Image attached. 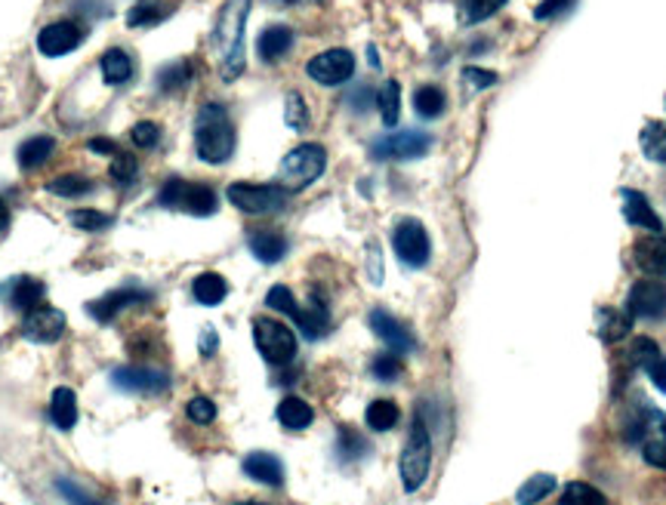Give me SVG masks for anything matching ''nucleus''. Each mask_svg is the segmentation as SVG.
I'll use <instances>...</instances> for the list:
<instances>
[{
    "mask_svg": "<svg viewBox=\"0 0 666 505\" xmlns=\"http://www.w3.org/2000/svg\"><path fill=\"white\" fill-rule=\"evenodd\" d=\"M250 13V0H226L213 25V50L220 56V71L226 80H235L244 71V25Z\"/></svg>",
    "mask_w": 666,
    "mask_h": 505,
    "instance_id": "f257e3e1",
    "label": "nucleus"
},
{
    "mask_svg": "<svg viewBox=\"0 0 666 505\" xmlns=\"http://www.w3.org/2000/svg\"><path fill=\"white\" fill-rule=\"evenodd\" d=\"M194 148L198 157L207 164H226L235 152V126L229 120V111L220 102H207L198 111L194 124Z\"/></svg>",
    "mask_w": 666,
    "mask_h": 505,
    "instance_id": "f03ea898",
    "label": "nucleus"
},
{
    "mask_svg": "<svg viewBox=\"0 0 666 505\" xmlns=\"http://www.w3.org/2000/svg\"><path fill=\"white\" fill-rule=\"evenodd\" d=\"M324 167H327V152L315 145V142H305V145H296L290 154H284L278 167V185L287 188V192H303V188H309L324 173Z\"/></svg>",
    "mask_w": 666,
    "mask_h": 505,
    "instance_id": "7ed1b4c3",
    "label": "nucleus"
},
{
    "mask_svg": "<svg viewBox=\"0 0 666 505\" xmlns=\"http://www.w3.org/2000/svg\"><path fill=\"white\" fill-rule=\"evenodd\" d=\"M429 465H432V438H429V432H426V422L414 419V428H410L408 444H404V450H401V463H399L401 484L408 493H414V490H420L426 484Z\"/></svg>",
    "mask_w": 666,
    "mask_h": 505,
    "instance_id": "20e7f679",
    "label": "nucleus"
},
{
    "mask_svg": "<svg viewBox=\"0 0 666 505\" xmlns=\"http://www.w3.org/2000/svg\"><path fill=\"white\" fill-rule=\"evenodd\" d=\"M158 203L167 210H179L189 216H213L216 213V192L198 182H185V179H167L158 194Z\"/></svg>",
    "mask_w": 666,
    "mask_h": 505,
    "instance_id": "39448f33",
    "label": "nucleus"
},
{
    "mask_svg": "<svg viewBox=\"0 0 666 505\" xmlns=\"http://www.w3.org/2000/svg\"><path fill=\"white\" fill-rule=\"evenodd\" d=\"M253 342H257L259 354L275 367H284L296 358V336H294V330L281 321H272V318L253 321Z\"/></svg>",
    "mask_w": 666,
    "mask_h": 505,
    "instance_id": "423d86ee",
    "label": "nucleus"
},
{
    "mask_svg": "<svg viewBox=\"0 0 666 505\" xmlns=\"http://www.w3.org/2000/svg\"><path fill=\"white\" fill-rule=\"evenodd\" d=\"M229 203H235L241 213L250 216H266V213H278L287 203L290 192L281 185H250V182H231L226 192Z\"/></svg>",
    "mask_w": 666,
    "mask_h": 505,
    "instance_id": "0eeeda50",
    "label": "nucleus"
},
{
    "mask_svg": "<svg viewBox=\"0 0 666 505\" xmlns=\"http://www.w3.org/2000/svg\"><path fill=\"white\" fill-rule=\"evenodd\" d=\"M392 247H395V256H399L404 266H410V268H423L426 262H429V253H432L429 235H426L423 222H417V220H401L399 225H395Z\"/></svg>",
    "mask_w": 666,
    "mask_h": 505,
    "instance_id": "6e6552de",
    "label": "nucleus"
},
{
    "mask_svg": "<svg viewBox=\"0 0 666 505\" xmlns=\"http://www.w3.org/2000/svg\"><path fill=\"white\" fill-rule=\"evenodd\" d=\"M432 148V136L420 133V130H399L389 133L383 139L373 142V157L380 161H414V157H423Z\"/></svg>",
    "mask_w": 666,
    "mask_h": 505,
    "instance_id": "1a4fd4ad",
    "label": "nucleus"
},
{
    "mask_svg": "<svg viewBox=\"0 0 666 505\" xmlns=\"http://www.w3.org/2000/svg\"><path fill=\"white\" fill-rule=\"evenodd\" d=\"M312 80H318L321 87H340L355 74V56L349 50H324L315 59H309L305 65Z\"/></svg>",
    "mask_w": 666,
    "mask_h": 505,
    "instance_id": "9d476101",
    "label": "nucleus"
},
{
    "mask_svg": "<svg viewBox=\"0 0 666 505\" xmlns=\"http://www.w3.org/2000/svg\"><path fill=\"white\" fill-rule=\"evenodd\" d=\"M626 314L630 318L657 321L666 314V284L661 281H639L626 296Z\"/></svg>",
    "mask_w": 666,
    "mask_h": 505,
    "instance_id": "9b49d317",
    "label": "nucleus"
},
{
    "mask_svg": "<svg viewBox=\"0 0 666 505\" xmlns=\"http://www.w3.org/2000/svg\"><path fill=\"white\" fill-rule=\"evenodd\" d=\"M62 333H65V314L59 312V308L37 305L34 312H28L25 321H22V336L32 339V342L50 345V342H59Z\"/></svg>",
    "mask_w": 666,
    "mask_h": 505,
    "instance_id": "f8f14e48",
    "label": "nucleus"
},
{
    "mask_svg": "<svg viewBox=\"0 0 666 505\" xmlns=\"http://www.w3.org/2000/svg\"><path fill=\"white\" fill-rule=\"evenodd\" d=\"M80 43H84V28H80L78 22H69V19L53 22V25H47L41 34H37V50L50 59L65 56V52L78 50Z\"/></svg>",
    "mask_w": 666,
    "mask_h": 505,
    "instance_id": "ddd939ff",
    "label": "nucleus"
},
{
    "mask_svg": "<svg viewBox=\"0 0 666 505\" xmlns=\"http://www.w3.org/2000/svg\"><path fill=\"white\" fill-rule=\"evenodd\" d=\"M111 382L133 395H161L170 388V376L161 370H148V367H121L111 373Z\"/></svg>",
    "mask_w": 666,
    "mask_h": 505,
    "instance_id": "4468645a",
    "label": "nucleus"
},
{
    "mask_svg": "<svg viewBox=\"0 0 666 505\" xmlns=\"http://www.w3.org/2000/svg\"><path fill=\"white\" fill-rule=\"evenodd\" d=\"M620 201H624V220L635 225V229H645L651 235H661L663 222L661 216L654 213V207L648 203V198L642 192H635V188H624L620 192Z\"/></svg>",
    "mask_w": 666,
    "mask_h": 505,
    "instance_id": "2eb2a0df",
    "label": "nucleus"
},
{
    "mask_svg": "<svg viewBox=\"0 0 666 505\" xmlns=\"http://www.w3.org/2000/svg\"><path fill=\"white\" fill-rule=\"evenodd\" d=\"M371 330L377 333L383 342L389 345L392 351H414L417 349V339L410 336V330L404 327L399 318H392L383 308H377V312H371Z\"/></svg>",
    "mask_w": 666,
    "mask_h": 505,
    "instance_id": "dca6fc26",
    "label": "nucleus"
},
{
    "mask_svg": "<svg viewBox=\"0 0 666 505\" xmlns=\"http://www.w3.org/2000/svg\"><path fill=\"white\" fill-rule=\"evenodd\" d=\"M145 299H152V293H148V290H139V286H121V290H115V293H108V296H102V299H96V303H89L87 312L93 314L96 321L108 323L117 312H124L127 305L145 303Z\"/></svg>",
    "mask_w": 666,
    "mask_h": 505,
    "instance_id": "f3484780",
    "label": "nucleus"
},
{
    "mask_svg": "<svg viewBox=\"0 0 666 505\" xmlns=\"http://www.w3.org/2000/svg\"><path fill=\"white\" fill-rule=\"evenodd\" d=\"M635 253V266L648 275H666V238L663 235H651L642 238L639 244L633 247Z\"/></svg>",
    "mask_w": 666,
    "mask_h": 505,
    "instance_id": "a211bd4d",
    "label": "nucleus"
},
{
    "mask_svg": "<svg viewBox=\"0 0 666 505\" xmlns=\"http://www.w3.org/2000/svg\"><path fill=\"white\" fill-rule=\"evenodd\" d=\"M244 474H250L253 481H259L266 487H278L284 481V465L278 456L259 450V454H250L244 459Z\"/></svg>",
    "mask_w": 666,
    "mask_h": 505,
    "instance_id": "6ab92c4d",
    "label": "nucleus"
},
{
    "mask_svg": "<svg viewBox=\"0 0 666 505\" xmlns=\"http://www.w3.org/2000/svg\"><path fill=\"white\" fill-rule=\"evenodd\" d=\"M290 47H294V32L287 25H272L257 37V52L263 62H278Z\"/></svg>",
    "mask_w": 666,
    "mask_h": 505,
    "instance_id": "aec40b11",
    "label": "nucleus"
},
{
    "mask_svg": "<svg viewBox=\"0 0 666 505\" xmlns=\"http://www.w3.org/2000/svg\"><path fill=\"white\" fill-rule=\"evenodd\" d=\"M633 318L626 312H617V308H598L596 314V333L602 342H620L624 336H630Z\"/></svg>",
    "mask_w": 666,
    "mask_h": 505,
    "instance_id": "412c9836",
    "label": "nucleus"
},
{
    "mask_svg": "<svg viewBox=\"0 0 666 505\" xmlns=\"http://www.w3.org/2000/svg\"><path fill=\"white\" fill-rule=\"evenodd\" d=\"M43 296H47V286L34 281V277H16L10 286V305L19 308V312H34Z\"/></svg>",
    "mask_w": 666,
    "mask_h": 505,
    "instance_id": "4be33fe9",
    "label": "nucleus"
},
{
    "mask_svg": "<svg viewBox=\"0 0 666 505\" xmlns=\"http://www.w3.org/2000/svg\"><path fill=\"white\" fill-rule=\"evenodd\" d=\"M192 293L201 305H220L222 299L229 296V284H226V277L216 275V271H204V275L194 277Z\"/></svg>",
    "mask_w": 666,
    "mask_h": 505,
    "instance_id": "5701e85b",
    "label": "nucleus"
},
{
    "mask_svg": "<svg viewBox=\"0 0 666 505\" xmlns=\"http://www.w3.org/2000/svg\"><path fill=\"white\" fill-rule=\"evenodd\" d=\"M294 321H296V327L303 330V333L309 336V339L324 336L327 327H331V314H327V305L318 303V299H312L309 308H296Z\"/></svg>",
    "mask_w": 666,
    "mask_h": 505,
    "instance_id": "b1692460",
    "label": "nucleus"
},
{
    "mask_svg": "<svg viewBox=\"0 0 666 505\" xmlns=\"http://www.w3.org/2000/svg\"><path fill=\"white\" fill-rule=\"evenodd\" d=\"M250 253L257 256L259 262H281L284 253H287V238L278 235V231H257L250 235Z\"/></svg>",
    "mask_w": 666,
    "mask_h": 505,
    "instance_id": "393cba45",
    "label": "nucleus"
},
{
    "mask_svg": "<svg viewBox=\"0 0 666 505\" xmlns=\"http://www.w3.org/2000/svg\"><path fill=\"white\" fill-rule=\"evenodd\" d=\"M312 419H315V413H312V407L303 401V397H284L278 404V422L284 428H290V432H303V428L312 426Z\"/></svg>",
    "mask_w": 666,
    "mask_h": 505,
    "instance_id": "a878e982",
    "label": "nucleus"
},
{
    "mask_svg": "<svg viewBox=\"0 0 666 505\" xmlns=\"http://www.w3.org/2000/svg\"><path fill=\"white\" fill-rule=\"evenodd\" d=\"M56 152V142L50 139V136H32V139H25L19 145V167L22 170H34L41 167V164L50 161V154Z\"/></svg>",
    "mask_w": 666,
    "mask_h": 505,
    "instance_id": "bb28decb",
    "label": "nucleus"
},
{
    "mask_svg": "<svg viewBox=\"0 0 666 505\" xmlns=\"http://www.w3.org/2000/svg\"><path fill=\"white\" fill-rule=\"evenodd\" d=\"M102 78H106V84L111 87H121L127 80L133 78V59L127 56L124 50H106V56H102Z\"/></svg>",
    "mask_w": 666,
    "mask_h": 505,
    "instance_id": "cd10ccee",
    "label": "nucleus"
},
{
    "mask_svg": "<svg viewBox=\"0 0 666 505\" xmlns=\"http://www.w3.org/2000/svg\"><path fill=\"white\" fill-rule=\"evenodd\" d=\"M50 416L59 428H74V422H78V397H74L71 388H56L53 397H50Z\"/></svg>",
    "mask_w": 666,
    "mask_h": 505,
    "instance_id": "c85d7f7f",
    "label": "nucleus"
},
{
    "mask_svg": "<svg viewBox=\"0 0 666 505\" xmlns=\"http://www.w3.org/2000/svg\"><path fill=\"white\" fill-rule=\"evenodd\" d=\"M642 152L645 157H651L654 164H666V126L657 124V120H648L645 126H642Z\"/></svg>",
    "mask_w": 666,
    "mask_h": 505,
    "instance_id": "c756f323",
    "label": "nucleus"
},
{
    "mask_svg": "<svg viewBox=\"0 0 666 505\" xmlns=\"http://www.w3.org/2000/svg\"><path fill=\"white\" fill-rule=\"evenodd\" d=\"M552 490H556V478H552V474H546V472L530 474L525 484L519 487V493H515V502H519V505H534V502L546 500Z\"/></svg>",
    "mask_w": 666,
    "mask_h": 505,
    "instance_id": "7c9ffc66",
    "label": "nucleus"
},
{
    "mask_svg": "<svg viewBox=\"0 0 666 505\" xmlns=\"http://www.w3.org/2000/svg\"><path fill=\"white\" fill-rule=\"evenodd\" d=\"M377 105H380V115H383L386 126L399 124V115H401V87H399V80H386V84L380 87Z\"/></svg>",
    "mask_w": 666,
    "mask_h": 505,
    "instance_id": "2f4dec72",
    "label": "nucleus"
},
{
    "mask_svg": "<svg viewBox=\"0 0 666 505\" xmlns=\"http://www.w3.org/2000/svg\"><path fill=\"white\" fill-rule=\"evenodd\" d=\"M558 505H608L602 490H596L593 484H583V481H574V484L565 487Z\"/></svg>",
    "mask_w": 666,
    "mask_h": 505,
    "instance_id": "473e14b6",
    "label": "nucleus"
},
{
    "mask_svg": "<svg viewBox=\"0 0 666 505\" xmlns=\"http://www.w3.org/2000/svg\"><path fill=\"white\" fill-rule=\"evenodd\" d=\"M399 407L395 401H389V397H380V401H373L368 407V426L373 432H389V428H395V422H399Z\"/></svg>",
    "mask_w": 666,
    "mask_h": 505,
    "instance_id": "72a5a7b5",
    "label": "nucleus"
},
{
    "mask_svg": "<svg viewBox=\"0 0 666 505\" xmlns=\"http://www.w3.org/2000/svg\"><path fill=\"white\" fill-rule=\"evenodd\" d=\"M414 108L420 117H438L445 111V93L438 87H420L414 93Z\"/></svg>",
    "mask_w": 666,
    "mask_h": 505,
    "instance_id": "f704fd0d",
    "label": "nucleus"
},
{
    "mask_svg": "<svg viewBox=\"0 0 666 505\" xmlns=\"http://www.w3.org/2000/svg\"><path fill=\"white\" fill-rule=\"evenodd\" d=\"M657 360H661V349H657L654 339H648V336L633 339V345H630V364L633 367H639V370H651Z\"/></svg>",
    "mask_w": 666,
    "mask_h": 505,
    "instance_id": "c9c22d12",
    "label": "nucleus"
},
{
    "mask_svg": "<svg viewBox=\"0 0 666 505\" xmlns=\"http://www.w3.org/2000/svg\"><path fill=\"white\" fill-rule=\"evenodd\" d=\"M47 188L53 194H59V198H84V194H89L93 182L84 176H78V173H69V176H56Z\"/></svg>",
    "mask_w": 666,
    "mask_h": 505,
    "instance_id": "e433bc0d",
    "label": "nucleus"
},
{
    "mask_svg": "<svg viewBox=\"0 0 666 505\" xmlns=\"http://www.w3.org/2000/svg\"><path fill=\"white\" fill-rule=\"evenodd\" d=\"M167 13H170V6H164V4H139V6H133V10L127 13V25H133V28L158 25Z\"/></svg>",
    "mask_w": 666,
    "mask_h": 505,
    "instance_id": "4c0bfd02",
    "label": "nucleus"
},
{
    "mask_svg": "<svg viewBox=\"0 0 666 505\" xmlns=\"http://www.w3.org/2000/svg\"><path fill=\"white\" fill-rule=\"evenodd\" d=\"M284 120H287L290 130H305L309 126V108H305V99L299 93H290L287 102H284Z\"/></svg>",
    "mask_w": 666,
    "mask_h": 505,
    "instance_id": "58836bf2",
    "label": "nucleus"
},
{
    "mask_svg": "<svg viewBox=\"0 0 666 505\" xmlns=\"http://www.w3.org/2000/svg\"><path fill=\"white\" fill-rule=\"evenodd\" d=\"M189 80H192V65L189 62H174V65L161 68V74H158L161 89H179V87L189 84Z\"/></svg>",
    "mask_w": 666,
    "mask_h": 505,
    "instance_id": "ea45409f",
    "label": "nucleus"
},
{
    "mask_svg": "<svg viewBox=\"0 0 666 505\" xmlns=\"http://www.w3.org/2000/svg\"><path fill=\"white\" fill-rule=\"evenodd\" d=\"M69 220H71L74 229H80V231H102L111 225V216L99 213V210H74Z\"/></svg>",
    "mask_w": 666,
    "mask_h": 505,
    "instance_id": "a19ab883",
    "label": "nucleus"
},
{
    "mask_svg": "<svg viewBox=\"0 0 666 505\" xmlns=\"http://www.w3.org/2000/svg\"><path fill=\"white\" fill-rule=\"evenodd\" d=\"M373 376H377V379H383V382H392V379H399L401 376V360H399V354L395 351H383V354H377V358H373Z\"/></svg>",
    "mask_w": 666,
    "mask_h": 505,
    "instance_id": "79ce46f5",
    "label": "nucleus"
},
{
    "mask_svg": "<svg viewBox=\"0 0 666 505\" xmlns=\"http://www.w3.org/2000/svg\"><path fill=\"white\" fill-rule=\"evenodd\" d=\"M503 4L506 0H463V16H466V22H484Z\"/></svg>",
    "mask_w": 666,
    "mask_h": 505,
    "instance_id": "37998d69",
    "label": "nucleus"
},
{
    "mask_svg": "<svg viewBox=\"0 0 666 505\" xmlns=\"http://www.w3.org/2000/svg\"><path fill=\"white\" fill-rule=\"evenodd\" d=\"M133 145L142 148V152H148V148H158L161 142V126L152 124V120H139L136 126H133Z\"/></svg>",
    "mask_w": 666,
    "mask_h": 505,
    "instance_id": "c03bdc74",
    "label": "nucleus"
},
{
    "mask_svg": "<svg viewBox=\"0 0 666 505\" xmlns=\"http://www.w3.org/2000/svg\"><path fill=\"white\" fill-rule=\"evenodd\" d=\"M266 305L268 308H275V312H281V314H290V318H294L296 314V299H294V293L287 290V286H272V290L266 293Z\"/></svg>",
    "mask_w": 666,
    "mask_h": 505,
    "instance_id": "a18cd8bd",
    "label": "nucleus"
},
{
    "mask_svg": "<svg viewBox=\"0 0 666 505\" xmlns=\"http://www.w3.org/2000/svg\"><path fill=\"white\" fill-rule=\"evenodd\" d=\"M336 450H340L342 459H358L368 450V441L358 432H352V428H340V444H336Z\"/></svg>",
    "mask_w": 666,
    "mask_h": 505,
    "instance_id": "49530a36",
    "label": "nucleus"
},
{
    "mask_svg": "<svg viewBox=\"0 0 666 505\" xmlns=\"http://www.w3.org/2000/svg\"><path fill=\"white\" fill-rule=\"evenodd\" d=\"M136 167H139L136 157L117 152L115 161H111V179H115V182H121V185L133 182V176H136Z\"/></svg>",
    "mask_w": 666,
    "mask_h": 505,
    "instance_id": "de8ad7c7",
    "label": "nucleus"
},
{
    "mask_svg": "<svg viewBox=\"0 0 666 505\" xmlns=\"http://www.w3.org/2000/svg\"><path fill=\"white\" fill-rule=\"evenodd\" d=\"M185 413H189V419H194L198 426H207V422L216 419V404L211 401V397H192L189 407H185Z\"/></svg>",
    "mask_w": 666,
    "mask_h": 505,
    "instance_id": "09e8293b",
    "label": "nucleus"
},
{
    "mask_svg": "<svg viewBox=\"0 0 666 505\" xmlns=\"http://www.w3.org/2000/svg\"><path fill=\"white\" fill-rule=\"evenodd\" d=\"M56 490L69 500V505H102V502H96L93 496H87L78 484H71V481H65V478L56 481Z\"/></svg>",
    "mask_w": 666,
    "mask_h": 505,
    "instance_id": "8fccbe9b",
    "label": "nucleus"
},
{
    "mask_svg": "<svg viewBox=\"0 0 666 505\" xmlns=\"http://www.w3.org/2000/svg\"><path fill=\"white\" fill-rule=\"evenodd\" d=\"M463 80H466L469 87H475V89H488V87L497 84V74L484 71V68L469 65V68H463Z\"/></svg>",
    "mask_w": 666,
    "mask_h": 505,
    "instance_id": "3c124183",
    "label": "nucleus"
},
{
    "mask_svg": "<svg viewBox=\"0 0 666 505\" xmlns=\"http://www.w3.org/2000/svg\"><path fill=\"white\" fill-rule=\"evenodd\" d=\"M642 456H645V463L654 465V469H666V438L648 441L645 447H642Z\"/></svg>",
    "mask_w": 666,
    "mask_h": 505,
    "instance_id": "603ef678",
    "label": "nucleus"
},
{
    "mask_svg": "<svg viewBox=\"0 0 666 505\" xmlns=\"http://www.w3.org/2000/svg\"><path fill=\"white\" fill-rule=\"evenodd\" d=\"M571 4H574V0H543V4L534 10V16H537V19H556V16H561V13H565Z\"/></svg>",
    "mask_w": 666,
    "mask_h": 505,
    "instance_id": "864d4df0",
    "label": "nucleus"
},
{
    "mask_svg": "<svg viewBox=\"0 0 666 505\" xmlns=\"http://www.w3.org/2000/svg\"><path fill=\"white\" fill-rule=\"evenodd\" d=\"M349 105H352V108H355V111H364V108H368V105H371V87H358L355 93L349 96Z\"/></svg>",
    "mask_w": 666,
    "mask_h": 505,
    "instance_id": "5fc2aeb1",
    "label": "nucleus"
},
{
    "mask_svg": "<svg viewBox=\"0 0 666 505\" xmlns=\"http://www.w3.org/2000/svg\"><path fill=\"white\" fill-rule=\"evenodd\" d=\"M87 148H89V152H93V154H111V157L117 154V145H115V142H111V139H89V142H87Z\"/></svg>",
    "mask_w": 666,
    "mask_h": 505,
    "instance_id": "6e6d98bb",
    "label": "nucleus"
},
{
    "mask_svg": "<svg viewBox=\"0 0 666 505\" xmlns=\"http://www.w3.org/2000/svg\"><path fill=\"white\" fill-rule=\"evenodd\" d=\"M648 376H651V382H654V386L661 388L663 395H666V360H663V358L657 360L654 367H651V370H648Z\"/></svg>",
    "mask_w": 666,
    "mask_h": 505,
    "instance_id": "4d7b16f0",
    "label": "nucleus"
},
{
    "mask_svg": "<svg viewBox=\"0 0 666 505\" xmlns=\"http://www.w3.org/2000/svg\"><path fill=\"white\" fill-rule=\"evenodd\" d=\"M216 345H220V339L213 336V330H204V342H201V351H204V358H211L216 351Z\"/></svg>",
    "mask_w": 666,
    "mask_h": 505,
    "instance_id": "13d9d810",
    "label": "nucleus"
},
{
    "mask_svg": "<svg viewBox=\"0 0 666 505\" xmlns=\"http://www.w3.org/2000/svg\"><path fill=\"white\" fill-rule=\"evenodd\" d=\"M6 225H10V210H6V203L0 201V231H4Z\"/></svg>",
    "mask_w": 666,
    "mask_h": 505,
    "instance_id": "bf43d9fd",
    "label": "nucleus"
}]
</instances>
